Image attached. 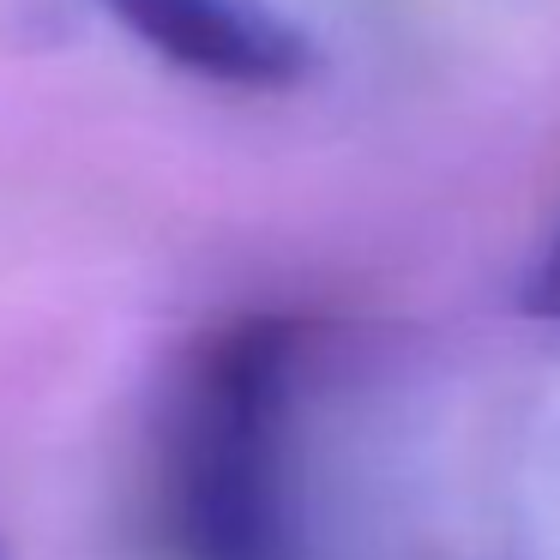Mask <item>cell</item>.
<instances>
[{
    "mask_svg": "<svg viewBox=\"0 0 560 560\" xmlns=\"http://www.w3.org/2000/svg\"><path fill=\"white\" fill-rule=\"evenodd\" d=\"M319 326L242 314L182 368L163 434V518L182 560H314L302 428Z\"/></svg>",
    "mask_w": 560,
    "mask_h": 560,
    "instance_id": "6da1fadb",
    "label": "cell"
},
{
    "mask_svg": "<svg viewBox=\"0 0 560 560\" xmlns=\"http://www.w3.org/2000/svg\"><path fill=\"white\" fill-rule=\"evenodd\" d=\"M158 61L223 91H295L314 79L319 43L271 0H97Z\"/></svg>",
    "mask_w": 560,
    "mask_h": 560,
    "instance_id": "7a4b0ae2",
    "label": "cell"
},
{
    "mask_svg": "<svg viewBox=\"0 0 560 560\" xmlns=\"http://www.w3.org/2000/svg\"><path fill=\"white\" fill-rule=\"evenodd\" d=\"M530 314L560 319V235H555V247L542 254V266H536V278H530Z\"/></svg>",
    "mask_w": 560,
    "mask_h": 560,
    "instance_id": "3957f363",
    "label": "cell"
},
{
    "mask_svg": "<svg viewBox=\"0 0 560 560\" xmlns=\"http://www.w3.org/2000/svg\"><path fill=\"white\" fill-rule=\"evenodd\" d=\"M0 560H7V555H0Z\"/></svg>",
    "mask_w": 560,
    "mask_h": 560,
    "instance_id": "277c9868",
    "label": "cell"
}]
</instances>
